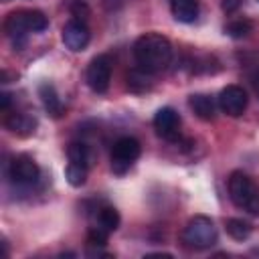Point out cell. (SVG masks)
Segmentation results:
<instances>
[{"mask_svg":"<svg viewBox=\"0 0 259 259\" xmlns=\"http://www.w3.org/2000/svg\"><path fill=\"white\" fill-rule=\"evenodd\" d=\"M0 99H2V111L8 113V109H10V95L8 93H2Z\"/></svg>","mask_w":259,"mask_h":259,"instance_id":"24","label":"cell"},{"mask_svg":"<svg viewBox=\"0 0 259 259\" xmlns=\"http://www.w3.org/2000/svg\"><path fill=\"white\" fill-rule=\"evenodd\" d=\"M107 237H109L107 231H103L101 227L93 225V227L89 229V233H87V245H89V247H103V245L107 243Z\"/></svg>","mask_w":259,"mask_h":259,"instance_id":"21","label":"cell"},{"mask_svg":"<svg viewBox=\"0 0 259 259\" xmlns=\"http://www.w3.org/2000/svg\"><path fill=\"white\" fill-rule=\"evenodd\" d=\"M239 6H241V0H223V10L227 14H233Z\"/></svg>","mask_w":259,"mask_h":259,"instance_id":"23","label":"cell"},{"mask_svg":"<svg viewBox=\"0 0 259 259\" xmlns=\"http://www.w3.org/2000/svg\"><path fill=\"white\" fill-rule=\"evenodd\" d=\"M217 103H219V109L223 113H227L229 117H239L247 109L249 97H247V93H245L243 87H239V85H227L225 89H221V93L217 97Z\"/></svg>","mask_w":259,"mask_h":259,"instance_id":"8","label":"cell"},{"mask_svg":"<svg viewBox=\"0 0 259 259\" xmlns=\"http://www.w3.org/2000/svg\"><path fill=\"white\" fill-rule=\"evenodd\" d=\"M65 178H67V182H69L71 186H75V188L83 186V184L87 182V166L69 162L67 168H65Z\"/></svg>","mask_w":259,"mask_h":259,"instance_id":"19","label":"cell"},{"mask_svg":"<svg viewBox=\"0 0 259 259\" xmlns=\"http://www.w3.org/2000/svg\"><path fill=\"white\" fill-rule=\"evenodd\" d=\"M229 196L237 208H243L253 217H259V186L249 174L235 170L229 176Z\"/></svg>","mask_w":259,"mask_h":259,"instance_id":"3","label":"cell"},{"mask_svg":"<svg viewBox=\"0 0 259 259\" xmlns=\"http://www.w3.org/2000/svg\"><path fill=\"white\" fill-rule=\"evenodd\" d=\"M140 152H142V146L136 138L123 136V138L115 140V144L111 148V170L115 174L127 172L134 166V162L140 158Z\"/></svg>","mask_w":259,"mask_h":259,"instance_id":"5","label":"cell"},{"mask_svg":"<svg viewBox=\"0 0 259 259\" xmlns=\"http://www.w3.org/2000/svg\"><path fill=\"white\" fill-rule=\"evenodd\" d=\"M47 26L49 18L40 10H16L4 20V32L14 47H20L28 32H42Z\"/></svg>","mask_w":259,"mask_h":259,"instance_id":"2","label":"cell"},{"mask_svg":"<svg viewBox=\"0 0 259 259\" xmlns=\"http://www.w3.org/2000/svg\"><path fill=\"white\" fill-rule=\"evenodd\" d=\"M198 0H170V12L178 22H194L198 18Z\"/></svg>","mask_w":259,"mask_h":259,"instance_id":"12","label":"cell"},{"mask_svg":"<svg viewBox=\"0 0 259 259\" xmlns=\"http://www.w3.org/2000/svg\"><path fill=\"white\" fill-rule=\"evenodd\" d=\"M71 14H73V18H75V20H83V22H85V18H87L89 10H87V6H85L83 2H75V4L71 6Z\"/></svg>","mask_w":259,"mask_h":259,"instance_id":"22","label":"cell"},{"mask_svg":"<svg viewBox=\"0 0 259 259\" xmlns=\"http://www.w3.org/2000/svg\"><path fill=\"white\" fill-rule=\"evenodd\" d=\"M152 73L144 71V69H134L127 73V89L134 91V93H144V91H150L152 89Z\"/></svg>","mask_w":259,"mask_h":259,"instance_id":"16","label":"cell"},{"mask_svg":"<svg viewBox=\"0 0 259 259\" xmlns=\"http://www.w3.org/2000/svg\"><path fill=\"white\" fill-rule=\"evenodd\" d=\"M38 97H40L42 107L47 109L49 115L59 117V115L63 113V103H61V97H59L55 85H51V83H40V85H38Z\"/></svg>","mask_w":259,"mask_h":259,"instance_id":"13","label":"cell"},{"mask_svg":"<svg viewBox=\"0 0 259 259\" xmlns=\"http://www.w3.org/2000/svg\"><path fill=\"white\" fill-rule=\"evenodd\" d=\"M255 87H257V93H259V75H257V79H255Z\"/></svg>","mask_w":259,"mask_h":259,"instance_id":"25","label":"cell"},{"mask_svg":"<svg viewBox=\"0 0 259 259\" xmlns=\"http://www.w3.org/2000/svg\"><path fill=\"white\" fill-rule=\"evenodd\" d=\"M67 156H69V162H73V164H83L87 168L91 164V150L83 142H71L67 148Z\"/></svg>","mask_w":259,"mask_h":259,"instance_id":"17","label":"cell"},{"mask_svg":"<svg viewBox=\"0 0 259 259\" xmlns=\"http://www.w3.org/2000/svg\"><path fill=\"white\" fill-rule=\"evenodd\" d=\"M188 105L190 109L196 113V117L204 119V121H212L217 117V107L219 103L210 97V95H204V93H194L188 97Z\"/></svg>","mask_w":259,"mask_h":259,"instance_id":"11","label":"cell"},{"mask_svg":"<svg viewBox=\"0 0 259 259\" xmlns=\"http://www.w3.org/2000/svg\"><path fill=\"white\" fill-rule=\"evenodd\" d=\"M251 30H253V24H251V20H247V18L231 20V22L225 26V32H227L229 36H233V38H245Z\"/></svg>","mask_w":259,"mask_h":259,"instance_id":"20","label":"cell"},{"mask_svg":"<svg viewBox=\"0 0 259 259\" xmlns=\"http://www.w3.org/2000/svg\"><path fill=\"white\" fill-rule=\"evenodd\" d=\"M4 123L12 134H18V136H30L36 127V119L28 113H8Z\"/></svg>","mask_w":259,"mask_h":259,"instance_id":"14","label":"cell"},{"mask_svg":"<svg viewBox=\"0 0 259 259\" xmlns=\"http://www.w3.org/2000/svg\"><path fill=\"white\" fill-rule=\"evenodd\" d=\"M172 42L158 32H146L134 42V59L140 69L148 73L164 71L172 61Z\"/></svg>","mask_w":259,"mask_h":259,"instance_id":"1","label":"cell"},{"mask_svg":"<svg viewBox=\"0 0 259 259\" xmlns=\"http://www.w3.org/2000/svg\"><path fill=\"white\" fill-rule=\"evenodd\" d=\"M89 38H91V34H89V28H87V24H85L83 20L71 18V20L63 26V30H61V40H63V45H65L69 51H75V53L83 51V49L89 45Z\"/></svg>","mask_w":259,"mask_h":259,"instance_id":"10","label":"cell"},{"mask_svg":"<svg viewBox=\"0 0 259 259\" xmlns=\"http://www.w3.org/2000/svg\"><path fill=\"white\" fill-rule=\"evenodd\" d=\"M119 212L113 208V206H109V204H103V206H99L97 208V212H95V225L97 227H101L103 231H107V233H113V231H117V227H119Z\"/></svg>","mask_w":259,"mask_h":259,"instance_id":"15","label":"cell"},{"mask_svg":"<svg viewBox=\"0 0 259 259\" xmlns=\"http://www.w3.org/2000/svg\"><path fill=\"white\" fill-rule=\"evenodd\" d=\"M111 71H113V63L107 55H97L89 67H87V85L95 91V93H105L109 89L111 83Z\"/></svg>","mask_w":259,"mask_h":259,"instance_id":"7","label":"cell"},{"mask_svg":"<svg viewBox=\"0 0 259 259\" xmlns=\"http://www.w3.org/2000/svg\"><path fill=\"white\" fill-rule=\"evenodd\" d=\"M154 130L162 140L176 142L180 138V115L172 107H162L154 115Z\"/></svg>","mask_w":259,"mask_h":259,"instance_id":"9","label":"cell"},{"mask_svg":"<svg viewBox=\"0 0 259 259\" xmlns=\"http://www.w3.org/2000/svg\"><path fill=\"white\" fill-rule=\"evenodd\" d=\"M217 239H219V231L212 219L204 214H194L182 231V243L190 249H208L217 243Z\"/></svg>","mask_w":259,"mask_h":259,"instance_id":"4","label":"cell"},{"mask_svg":"<svg viewBox=\"0 0 259 259\" xmlns=\"http://www.w3.org/2000/svg\"><path fill=\"white\" fill-rule=\"evenodd\" d=\"M225 229H227V233H229L235 241H245V239L251 235V231H253L251 223H247V221H243V219H229V221L225 223Z\"/></svg>","mask_w":259,"mask_h":259,"instance_id":"18","label":"cell"},{"mask_svg":"<svg viewBox=\"0 0 259 259\" xmlns=\"http://www.w3.org/2000/svg\"><path fill=\"white\" fill-rule=\"evenodd\" d=\"M8 178L12 184L16 186H32L38 182L40 178V170L38 164L28 156V154H18L8 162V170H6Z\"/></svg>","mask_w":259,"mask_h":259,"instance_id":"6","label":"cell"}]
</instances>
